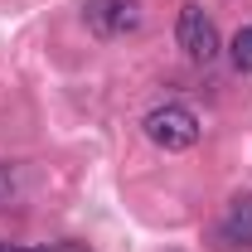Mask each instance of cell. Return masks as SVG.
<instances>
[{
	"mask_svg": "<svg viewBox=\"0 0 252 252\" xmlns=\"http://www.w3.org/2000/svg\"><path fill=\"white\" fill-rule=\"evenodd\" d=\"M83 20H88V30L102 34V39H122V34L141 30L146 10H141V0H88V5H83Z\"/></svg>",
	"mask_w": 252,
	"mask_h": 252,
	"instance_id": "obj_3",
	"label": "cell"
},
{
	"mask_svg": "<svg viewBox=\"0 0 252 252\" xmlns=\"http://www.w3.org/2000/svg\"><path fill=\"white\" fill-rule=\"evenodd\" d=\"M223 243L252 248V194L228 199V209H223Z\"/></svg>",
	"mask_w": 252,
	"mask_h": 252,
	"instance_id": "obj_4",
	"label": "cell"
},
{
	"mask_svg": "<svg viewBox=\"0 0 252 252\" xmlns=\"http://www.w3.org/2000/svg\"><path fill=\"white\" fill-rule=\"evenodd\" d=\"M15 194V175H10V165H0V204Z\"/></svg>",
	"mask_w": 252,
	"mask_h": 252,
	"instance_id": "obj_6",
	"label": "cell"
},
{
	"mask_svg": "<svg viewBox=\"0 0 252 252\" xmlns=\"http://www.w3.org/2000/svg\"><path fill=\"white\" fill-rule=\"evenodd\" d=\"M10 252H49V248H10Z\"/></svg>",
	"mask_w": 252,
	"mask_h": 252,
	"instance_id": "obj_7",
	"label": "cell"
},
{
	"mask_svg": "<svg viewBox=\"0 0 252 252\" xmlns=\"http://www.w3.org/2000/svg\"><path fill=\"white\" fill-rule=\"evenodd\" d=\"M228 59H233V68H238V73H252V25H243V30L233 34Z\"/></svg>",
	"mask_w": 252,
	"mask_h": 252,
	"instance_id": "obj_5",
	"label": "cell"
},
{
	"mask_svg": "<svg viewBox=\"0 0 252 252\" xmlns=\"http://www.w3.org/2000/svg\"><path fill=\"white\" fill-rule=\"evenodd\" d=\"M175 39H180V49H185L194 63H214L219 59V25L209 20V10L204 5H185L180 10V20H175Z\"/></svg>",
	"mask_w": 252,
	"mask_h": 252,
	"instance_id": "obj_2",
	"label": "cell"
},
{
	"mask_svg": "<svg viewBox=\"0 0 252 252\" xmlns=\"http://www.w3.org/2000/svg\"><path fill=\"white\" fill-rule=\"evenodd\" d=\"M146 141L160 146V151H189L199 141V117L189 112L185 102H165V107H151L146 112Z\"/></svg>",
	"mask_w": 252,
	"mask_h": 252,
	"instance_id": "obj_1",
	"label": "cell"
},
{
	"mask_svg": "<svg viewBox=\"0 0 252 252\" xmlns=\"http://www.w3.org/2000/svg\"><path fill=\"white\" fill-rule=\"evenodd\" d=\"M0 252H5V243H0Z\"/></svg>",
	"mask_w": 252,
	"mask_h": 252,
	"instance_id": "obj_8",
	"label": "cell"
}]
</instances>
